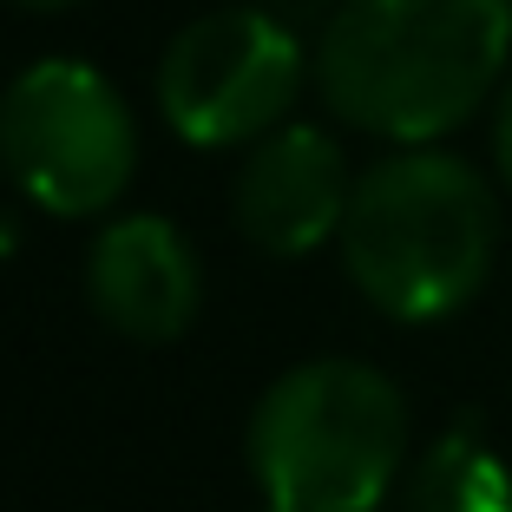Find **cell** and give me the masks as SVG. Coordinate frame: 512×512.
Masks as SVG:
<instances>
[{
  "instance_id": "obj_7",
  "label": "cell",
  "mask_w": 512,
  "mask_h": 512,
  "mask_svg": "<svg viewBox=\"0 0 512 512\" xmlns=\"http://www.w3.org/2000/svg\"><path fill=\"white\" fill-rule=\"evenodd\" d=\"M86 302L106 329L132 342H171L204 309V270L178 224L165 217H119L86 250Z\"/></svg>"
},
{
  "instance_id": "obj_4",
  "label": "cell",
  "mask_w": 512,
  "mask_h": 512,
  "mask_svg": "<svg viewBox=\"0 0 512 512\" xmlns=\"http://www.w3.org/2000/svg\"><path fill=\"white\" fill-rule=\"evenodd\" d=\"M0 158L53 217H99L138 171V125L86 60H40L0 92Z\"/></svg>"
},
{
  "instance_id": "obj_9",
  "label": "cell",
  "mask_w": 512,
  "mask_h": 512,
  "mask_svg": "<svg viewBox=\"0 0 512 512\" xmlns=\"http://www.w3.org/2000/svg\"><path fill=\"white\" fill-rule=\"evenodd\" d=\"M493 171L512 191V73H506V86L493 92Z\"/></svg>"
},
{
  "instance_id": "obj_2",
  "label": "cell",
  "mask_w": 512,
  "mask_h": 512,
  "mask_svg": "<svg viewBox=\"0 0 512 512\" xmlns=\"http://www.w3.org/2000/svg\"><path fill=\"white\" fill-rule=\"evenodd\" d=\"M348 283L394 322H447L499 263V191L440 145H394L355 171L342 217Z\"/></svg>"
},
{
  "instance_id": "obj_3",
  "label": "cell",
  "mask_w": 512,
  "mask_h": 512,
  "mask_svg": "<svg viewBox=\"0 0 512 512\" xmlns=\"http://www.w3.org/2000/svg\"><path fill=\"white\" fill-rule=\"evenodd\" d=\"M263 512H381L407 473V394L355 355L296 362L250 414Z\"/></svg>"
},
{
  "instance_id": "obj_6",
  "label": "cell",
  "mask_w": 512,
  "mask_h": 512,
  "mask_svg": "<svg viewBox=\"0 0 512 512\" xmlns=\"http://www.w3.org/2000/svg\"><path fill=\"white\" fill-rule=\"evenodd\" d=\"M355 171L335 132L322 125H276L237 165V230L270 256H309L342 237Z\"/></svg>"
},
{
  "instance_id": "obj_8",
  "label": "cell",
  "mask_w": 512,
  "mask_h": 512,
  "mask_svg": "<svg viewBox=\"0 0 512 512\" xmlns=\"http://www.w3.org/2000/svg\"><path fill=\"white\" fill-rule=\"evenodd\" d=\"M394 512H512V467L473 427H447L421 460H407Z\"/></svg>"
},
{
  "instance_id": "obj_1",
  "label": "cell",
  "mask_w": 512,
  "mask_h": 512,
  "mask_svg": "<svg viewBox=\"0 0 512 512\" xmlns=\"http://www.w3.org/2000/svg\"><path fill=\"white\" fill-rule=\"evenodd\" d=\"M512 73V0H342L316 40V86L342 125L440 145Z\"/></svg>"
},
{
  "instance_id": "obj_10",
  "label": "cell",
  "mask_w": 512,
  "mask_h": 512,
  "mask_svg": "<svg viewBox=\"0 0 512 512\" xmlns=\"http://www.w3.org/2000/svg\"><path fill=\"white\" fill-rule=\"evenodd\" d=\"M14 7H33V14H66V7H79V0H14Z\"/></svg>"
},
{
  "instance_id": "obj_5",
  "label": "cell",
  "mask_w": 512,
  "mask_h": 512,
  "mask_svg": "<svg viewBox=\"0 0 512 512\" xmlns=\"http://www.w3.org/2000/svg\"><path fill=\"white\" fill-rule=\"evenodd\" d=\"M316 60L302 40L263 7H217L197 14L158 60V106L171 132L204 151L256 145L289 119L302 99V79Z\"/></svg>"
}]
</instances>
